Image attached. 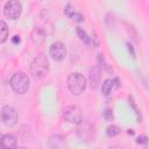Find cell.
Segmentation results:
<instances>
[{"label":"cell","mask_w":149,"mask_h":149,"mask_svg":"<svg viewBox=\"0 0 149 149\" xmlns=\"http://www.w3.org/2000/svg\"><path fill=\"white\" fill-rule=\"evenodd\" d=\"M68 87L74 95H80L86 88V79L79 72H72L68 77Z\"/></svg>","instance_id":"7a4b0ae2"},{"label":"cell","mask_w":149,"mask_h":149,"mask_svg":"<svg viewBox=\"0 0 149 149\" xmlns=\"http://www.w3.org/2000/svg\"><path fill=\"white\" fill-rule=\"evenodd\" d=\"M0 119L7 127H13L17 122V113L12 106H3L0 111Z\"/></svg>","instance_id":"8992f818"},{"label":"cell","mask_w":149,"mask_h":149,"mask_svg":"<svg viewBox=\"0 0 149 149\" xmlns=\"http://www.w3.org/2000/svg\"><path fill=\"white\" fill-rule=\"evenodd\" d=\"M76 31H77V34H78L79 38H80L83 42H85L86 44H92V37H88V36H87V34H86L85 31H83L79 27L76 29Z\"/></svg>","instance_id":"e0dca14e"},{"label":"cell","mask_w":149,"mask_h":149,"mask_svg":"<svg viewBox=\"0 0 149 149\" xmlns=\"http://www.w3.org/2000/svg\"><path fill=\"white\" fill-rule=\"evenodd\" d=\"M16 149H28V148H26V147H17Z\"/></svg>","instance_id":"44dd1931"},{"label":"cell","mask_w":149,"mask_h":149,"mask_svg":"<svg viewBox=\"0 0 149 149\" xmlns=\"http://www.w3.org/2000/svg\"><path fill=\"white\" fill-rule=\"evenodd\" d=\"M10 87L19 94H24L29 88V77L24 72H16L10 78Z\"/></svg>","instance_id":"3957f363"},{"label":"cell","mask_w":149,"mask_h":149,"mask_svg":"<svg viewBox=\"0 0 149 149\" xmlns=\"http://www.w3.org/2000/svg\"><path fill=\"white\" fill-rule=\"evenodd\" d=\"M64 13H65V15H68L70 19H72L74 21H78V22L84 21V16L80 13L76 12V9H73L71 5H66V7L64 8Z\"/></svg>","instance_id":"7c38bea8"},{"label":"cell","mask_w":149,"mask_h":149,"mask_svg":"<svg viewBox=\"0 0 149 149\" xmlns=\"http://www.w3.org/2000/svg\"><path fill=\"white\" fill-rule=\"evenodd\" d=\"M78 135L84 141H88L92 137H94V127H93V125L88 121H84V122L81 121L79 123V127H78Z\"/></svg>","instance_id":"52a82bcc"},{"label":"cell","mask_w":149,"mask_h":149,"mask_svg":"<svg viewBox=\"0 0 149 149\" xmlns=\"http://www.w3.org/2000/svg\"><path fill=\"white\" fill-rule=\"evenodd\" d=\"M119 134H120V128H119L118 126H115V125L108 126V127L106 128V135H107L108 137H114V136H116V135H119Z\"/></svg>","instance_id":"2e32d148"},{"label":"cell","mask_w":149,"mask_h":149,"mask_svg":"<svg viewBox=\"0 0 149 149\" xmlns=\"http://www.w3.org/2000/svg\"><path fill=\"white\" fill-rule=\"evenodd\" d=\"M16 148H17V143L15 136H13L12 134H6L1 136L0 149H16Z\"/></svg>","instance_id":"30bf717a"},{"label":"cell","mask_w":149,"mask_h":149,"mask_svg":"<svg viewBox=\"0 0 149 149\" xmlns=\"http://www.w3.org/2000/svg\"><path fill=\"white\" fill-rule=\"evenodd\" d=\"M49 71V61L45 55L40 54L36 56L30 64V73L35 78H42Z\"/></svg>","instance_id":"6da1fadb"},{"label":"cell","mask_w":149,"mask_h":149,"mask_svg":"<svg viewBox=\"0 0 149 149\" xmlns=\"http://www.w3.org/2000/svg\"><path fill=\"white\" fill-rule=\"evenodd\" d=\"M104 118H105L106 120H111V119H113V112H112L111 108H107V109L104 112Z\"/></svg>","instance_id":"ac0fdd59"},{"label":"cell","mask_w":149,"mask_h":149,"mask_svg":"<svg viewBox=\"0 0 149 149\" xmlns=\"http://www.w3.org/2000/svg\"><path fill=\"white\" fill-rule=\"evenodd\" d=\"M22 13V5L17 0H9L5 3L3 14L9 20H16Z\"/></svg>","instance_id":"5b68a950"},{"label":"cell","mask_w":149,"mask_h":149,"mask_svg":"<svg viewBox=\"0 0 149 149\" xmlns=\"http://www.w3.org/2000/svg\"><path fill=\"white\" fill-rule=\"evenodd\" d=\"M109 149H123V148L120 146H112V147H109Z\"/></svg>","instance_id":"ffe728a7"},{"label":"cell","mask_w":149,"mask_h":149,"mask_svg":"<svg viewBox=\"0 0 149 149\" xmlns=\"http://www.w3.org/2000/svg\"><path fill=\"white\" fill-rule=\"evenodd\" d=\"M120 85V81L118 78H108L106 80H104L102 85H101V92L105 95H109L114 90H116Z\"/></svg>","instance_id":"9c48e42d"},{"label":"cell","mask_w":149,"mask_h":149,"mask_svg":"<svg viewBox=\"0 0 149 149\" xmlns=\"http://www.w3.org/2000/svg\"><path fill=\"white\" fill-rule=\"evenodd\" d=\"M8 26L5 21H0V43H3L8 38Z\"/></svg>","instance_id":"5bb4252c"},{"label":"cell","mask_w":149,"mask_h":149,"mask_svg":"<svg viewBox=\"0 0 149 149\" xmlns=\"http://www.w3.org/2000/svg\"><path fill=\"white\" fill-rule=\"evenodd\" d=\"M100 71H99V69L98 68H94L92 71H91V76H90V78H91V86L93 87V88H95L97 86H98V84H99V78H100Z\"/></svg>","instance_id":"9a60e30c"},{"label":"cell","mask_w":149,"mask_h":149,"mask_svg":"<svg viewBox=\"0 0 149 149\" xmlns=\"http://www.w3.org/2000/svg\"><path fill=\"white\" fill-rule=\"evenodd\" d=\"M31 41L36 45H42L45 41V33L41 28H35L31 33Z\"/></svg>","instance_id":"8fae6325"},{"label":"cell","mask_w":149,"mask_h":149,"mask_svg":"<svg viewBox=\"0 0 149 149\" xmlns=\"http://www.w3.org/2000/svg\"><path fill=\"white\" fill-rule=\"evenodd\" d=\"M49 55L55 61H62L66 56V48L62 42H55L49 49Z\"/></svg>","instance_id":"ba28073f"},{"label":"cell","mask_w":149,"mask_h":149,"mask_svg":"<svg viewBox=\"0 0 149 149\" xmlns=\"http://www.w3.org/2000/svg\"><path fill=\"white\" fill-rule=\"evenodd\" d=\"M13 42H14V43H16V42H20V36H14V38H13Z\"/></svg>","instance_id":"d6986e66"},{"label":"cell","mask_w":149,"mask_h":149,"mask_svg":"<svg viewBox=\"0 0 149 149\" xmlns=\"http://www.w3.org/2000/svg\"><path fill=\"white\" fill-rule=\"evenodd\" d=\"M63 118L70 122V123H74V125H79L83 121V113L81 109L76 106V105H71L64 108L63 111Z\"/></svg>","instance_id":"277c9868"},{"label":"cell","mask_w":149,"mask_h":149,"mask_svg":"<svg viewBox=\"0 0 149 149\" xmlns=\"http://www.w3.org/2000/svg\"><path fill=\"white\" fill-rule=\"evenodd\" d=\"M49 148L50 149H62L63 144H64V141H63V137L59 136V135H54L49 139Z\"/></svg>","instance_id":"4fadbf2b"}]
</instances>
